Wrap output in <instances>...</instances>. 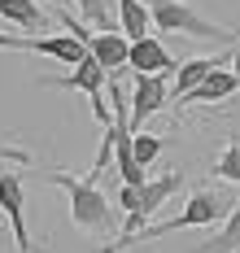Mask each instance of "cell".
I'll return each instance as SVG.
<instances>
[{"mask_svg":"<svg viewBox=\"0 0 240 253\" xmlns=\"http://www.w3.org/2000/svg\"><path fill=\"white\" fill-rule=\"evenodd\" d=\"M53 4H57V9H66V0H53Z\"/></svg>","mask_w":240,"mask_h":253,"instance_id":"cell-20","label":"cell"},{"mask_svg":"<svg viewBox=\"0 0 240 253\" xmlns=\"http://www.w3.org/2000/svg\"><path fill=\"white\" fill-rule=\"evenodd\" d=\"M214 70H218V61H214V57H192V61H179V70H175V87H170L175 105L184 101L188 92H197V87H201Z\"/></svg>","mask_w":240,"mask_h":253,"instance_id":"cell-11","label":"cell"},{"mask_svg":"<svg viewBox=\"0 0 240 253\" xmlns=\"http://www.w3.org/2000/svg\"><path fill=\"white\" fill-rule=\"evenodd\" d=\"M144 9H149V18H153L158 31H184V35H197V40H218V44H232L236 40V31L210 22L188 0H144Z\"/></svg>","mask_w":240,"mask_h":253,"instance_id":"cell-4","label":"cell"},{"mask_svg":"<svg viewBox=\"0 0 240 253\" xmlns=\"http://www.w3.org/2000/svg\"><path fill=\"white\" fill-rule=\"evenodd\" d=\"M166 101H170L166 75H135L131 79V131H140V123L153 118Z\"/></svg>","mask_w":240,"mask_h":253,"instance_id":"cell-7","label":"cell"},{"mask_svg":"<svg viewBox=\"0 0 240 253\" xmlns=\"http://www.w3.org/2000/svg\"><path fill=\"white\" fill-rule=\"evenodd\" d=\"M127 70L131 75H170V70H179V61H175V52H166L161 40H135L131 52H127Z\"/></svg>","mask_w":240,"mask_h":253,"instance_id":"cell-8","label":"cell"},{"mask_svg":"<svg viewBox=\"0 0 240 253\" xmlns=\"http://www.w3.org/2000/svg\"><path fill=\"white\" fill-rule=\"evenodd\" d=\"M140 192H144V188H118V205H122V210L131 214V210H135V201H140Z\"/></svg>","mask_w":240,"mask_h":253,"instance_id":"cell-18","label":"cell"},{"mask_svg":"<svg viewBox=\"0 0 240 253\" xmlns=\"http://www.w3.org/2000/svg\"><path fill=\"white\" fill-rule=\"evenodd\" d=\"M236 92H240L236 75H232L227 66H218V70H214V75L205 79V83H201L197 92H188V96H184L179 105H218V101H227V96H236Z\"/></svg>","mask_w":240,"mask_h":253,"instance_id":"cell-10","label":"cell"},{"mask_svg":"<svg viewBox=\"0 0 240 253\" xmlns=\"http://www.w3.org/2000/svg\"><path fill=\"white\" fill-rule=\"evenodd\" d=\"M105 79H109V75L101 70V61H96V57L87 52L79 66H75V70H66V75H44L40 83H44V87H66V92H83V96L92 101V114H96L101 131H105V126L114 123V114L105 109Z\"/></svg>","mask_w":240,"mask_h":253,"instance_id":"cell-5","label":"cell"},{"mask_svg":"<svg viewBox=\"0 0 240 253\" xmlns=\"http://www.w3.org/2000/svg\"><path fill=\"white\" fill-rule=\"evenodd\" d=\"M0 214L9 218L18 253H31V231H27V179L13 170H0Z\"/></svg>","mask_w":240,"mask_h":253,"instance_id":"cell-6","label":"cell"},{"mask_svg":"<svg viewBox=\"0 0 240 253\" xmlns=\"http://www.w3.org/2000/svg\"><path fill=\"white\" fill-rule=\"evenodd\" d=\"M40 175L66 192L70 227H79V231H114V201H109L92 179H79L75 170H53V166L40 170Z\"/></svg>","mask_w":240,"mask_h":253,"instance_id":"cell-1","label":"cell"},{"mask_svg":"<svg viewBox=\"0 0 240 253\" xmlns=\"http://www.w3.org/2000/svg\"><path fill=\"white\" fill-rule=\"evenodd\" d=\"M184 188V175L179 170H170V175H158V179H149L144 183V192H140V201H135V210L122 218V227H118V236L109 240V245H101V253H122V249H131V240L144 231V223L158 214L161 205L170 201L175 192Z\"/></svg>","mask_w":240,"mask_h":253,"instance_id":"cell-3","label":"cell"},{"mask_svg":"<svg viewBox=\"0 0 240 253\" xmlns=\"http://www.w3.org/2000/svg\"><path fill=\"white\" fill-rule=\"evenodd\" d=\"M236 192H223V188H197V192H188V205L175 214V218H166L158 227H144L135 236L131 245L140 240H158V236H170V231H188V227H214V223H227V214L236 210Z\"/></svg>","mask_w":240,"mask_h":253,"instance_id":"cell-2","label":"cell"},{"mask_svg":"<svg viewBox=\"0 0 240 253\" xmlns=\"http://www.w3.org/2000/svg\"><path fill=\"white\" fill-rule=\"evenodd\" d=\"M197 253H240V205L227 214V223L214 231V236H210Z\"/></svg>","mask_w":240,"mask_h":253,"instance_id":"cell-14","label":"cell"},{"mask_svg":"<svg viewBox=\"0 0 240 253\" xmlns=\"http://www.w3.org/2000/svg\"><path fill=\"white\" fill-rule=\"evenodd\" d=\"M75 4H79L87 31H96V35H122V31H118V18H109L105 0H75Z\"/></svg>","mask_w":240,"mask_h":253,"instance_id":"cell-15","label":"cell"},{"mask_svg":"<svg viewBox=\"0 0 240 253\" xmlns=\"http://www.w3.org/2000/svg\"><path fill=\"white\" fill-rule=\"evenodd\" d=\"M83 48L101 61L105 75H122V70H127V52H131L127 35H96V31H87V35H83Z\"/></svg>","mask_w":240,"mask_h":253,"instance_id":"cell-9","label":"cell"},{"mask_svg":"<svg viewBox=\"0 0 240 253\" xmlns=\"http://www.w3.org/2000/svg\"><path fill=\"white\" fill-rule=\"evenodd\" d=\"M166 149V140L161 135H149V131H135V140H131V153H135V166L140 170H149L153 162H158V153Z\"/></svg>","mask_w":240,"mask_h":253,"instance_id":"cell-17","label":"cell"},{"mask_svg":"<svg viewBox=\"0 0 240 253\" xmlns=\"http://www.w3.org/2000/svg\"><path fill=\"white\" fill-rule=\"evenodd\" d=\"M0 22L18 26L22 35H40L44 13H40V4H35V0H0Z\"/></svg>","mask_w":240,"mask_h":253,"instance_id":"cell-12","label":"cell"},{"mask_svg":"<svg viewBox=\"0 0 240 253\" xmlns=\"http://www.w3.org/2000/svg\"><path fill=\"white\" fill-rule=\"evenodd\" d=\"M210 175L218 179V183H240V135H232V140L223 144L218 162L210 166Z\"/></svg>","mask_w":240,"mask_h":253,"instance_id":"cell-16","label":"cell"},{"mask_svg":"<svg viewBox=\"0 0 240 253\" xmlns=\"http://www.w3.org/2000/svg\"><path fill=\"white\" fill-rule=\"evenodd\" d=\"M227 70H232V75H236V83H240V48L227 57Z\"/></svg>","mask_w":240,"mask_h":253,"instance_id":"cell-19","label":"cell"},{"mask_svg":"<svg viewBox=\"0 0 240 253\" xmlns=\"http://www.w3.org/2000/svg\"><path fill=\"white\" fill-rule=\"evenodd\" d=\"M149 26H153V18H149L144 0H118V31L127 35V44L149 40Z\"/></svg>","mask_w":240,"mask_h":253,"instance_id":"cell-13","label":"cell"}]
</instances>
